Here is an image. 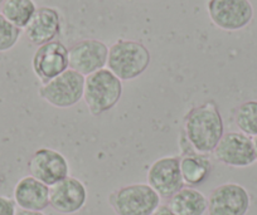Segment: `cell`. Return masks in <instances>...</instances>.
I'll list each match as a JSON object with an SVG mask.
<instances>
[{
  "label": "cell",
  "mask_w": 257,
  "mask_h": 215,
  "mask_svg": "<svg viewBox=\"0 0 257 215\" xmlns=\"http://www.w3.org/2000/svg\"><path fill=\"white\" fill-rule=\"evenodd\" d=\"M234 123L242 133L247 136H257V101H246L234 111Z\"/></svg>",
  "instance_id": "19"
},
{
  "label": "cell",
  "mask_w": 257,
  "mask_h": 215,
  "mask_svg": "<svg viewBox=\"0 0 257 215\" xmlns=\"http://www.w3.org/2000/svg\"><path fill=\"white\" fill-rule=\"evenodd\" d=\"M87 201V189L81 180L67 176L49 187V205L59 214H76Z\"/></svg>",
  "instance_id": "13"
},
{
  "label": "cell",
  "mask_w": 257,
  "mask_h": 215,
  "mask_svg": "<svg viewBox=\"0 0 257 215\" xmlns=\"http://www.w3.org/2000/svg\"><path fill=\"white\" fill-rule=\"evenodd\" d=\"M28 171L34 179L51 187L70 176V165L61 152L49 147H42L29 159Z\"/></svg>",
  "instance_id": "8"
},
{
  "label": "cell",
  "mask_w": 257,
  "mask_h": 215,
  "mask_svg": "<svg viewBox=\"0 0 257 215\" xmlns=\"http://www.w3.org/2000/svg\"><path fill=\"white\" fill-rule=\"evenodd\" d=\"M17 204L11 197L0 195V215H16Z\"/></svg>",
  "instance_id": "21"
},
{
  "label": "cell",
  "mask_w": 257,
  "mask_h": 215,
  "mask_svg": "<svg viewBox=\"0 0 257 215\" xmlns=\"http://www.w3.org/2000/svg\"><path fill=\"white\" fill-rule=\"evenodd\" d=\"M13 195V200L22 210L43 211L49 205V186L31 175L17 182Z\"/></svg>",
  "instance_id": "15"
},
{
  "label": "cell",
  "mask_w": 257,
  "mask_h": 215,
  "mask_svg": "<svg viewBox=\"0 0 257 215\" xmlns=\"http://www.w3.org/2000/svg\"><path fill=\"white\" fill-rule=\"evenodd\" d=\"M213 155L217 161L232 167H247L256 161L253 141L242 132L224 133Z\"/></svg>",
  "instance_id": "10"
},
{
  "label": "cell",
  "mask_w": 257,
  "mask_h": 215,
  "mask_svg": "<svg viewBox=\"0 0 257 215\" xmlns=\"http://www.w3.org/2000/svg\"><path fill=\"white\" fill-rule=\"evenodd\" d=\"M206 195L193 186L182 187L169 197L168 206L177 215H204L207 211Z\"/></svg>",
  "instance_id": "17"
},
{
  "label": "cell",
  "mask_w": 257,
  "mask_h": 215,
  "mask_svg": "<svg viewBox=\"0 0 257 215\" xmlns=\"http://www.w3.org/2000/svg\"><path fill=\"white\" fill-rule=\"evenodd\" d=\"M59 32H61V16L57 9L51 7L37 8L28 26L24 28V33L28 41L38 47L54 41Z\"/></svg>",
  "instance_id": "14"
},
{
  "label": "cell",
  "mask_w": 257,
  "mask_h": 215,
  "mask_svg": "<svg viewBox=\"0 0 257 215\" xmlns=\"http://www.w3.org/2000/svg\"><path fill=\"white\" fill-rule=\"evenodd\" d=\"M148 185L160 197L169 199L184 187L180 172V156H163L150 165L147 174Z\"/></svg>",
  "instance_id": "11"
},
{
  "label": "cell",
  "mask_w": 257,
  "mask_h": 215,
  "mask_svg": "<svg viewBox=\"0 0 257 215\" xmlns=\"http://www.w3.org/2000/svg\"><path fill=\"white\" fill-rule=\"evenodd\" d=\"M34 75L47 83L68 69V49L62 42L52 41L42 44L32 59Z\"/></svg>",
  "instance_id": "12"
},
{
  "label": "cell",
  "mask_w": 257,
  "mask_h": 215,
  "mask_svg": "<svg viewBox=\"0 0 257 215\" xmlns=\"http://www.w3.org/2000/svg\"><path fill=\"white\" fill-rule=\"evenodd\" d=\"M212 162L208 155L198 154L193 151H184L180 156V172L184 184L189 186H197L207 180L211 175Z\"/></svg>",
  "instance_id": "16"
},
{
  "label": "cell",
  "mask_w": 257,
  "mask_h": 215,
  "mask_svg": "<svg viewBox=\"0 0 257 215\" xmlns=\"http://www.w3.org/2000/svg\"><path fill=\"white\" fill-rule=\"evenodd\" d=\"M3 2H4V0H0V4H3Z\"/></svg>",
  "instance_id": "25"
},
{
  "label": "cell",
  "mask_w": 257,
  "mask_h": 215,
  "mask_svg": "<svg viewBox=\"0 0 257 215\" xmlns=\"http://www.w3.org/2000/svg\"><path fill=\"white\" fill-rule=\"evenodd\" d=\"M37 11L33 0H4L2 14L17 28L24 29Z\"/></svg>",
  "instance_id": "18"
},
{
  "label": "cell",
  "mask_w": 257,
  "mask_h": 215,
  "mask_svg": "<svg viewBox=\"0 0 257 215\" xmlns=\"http://www.w3.org/2000/svg\"><path fill=\"white\" fill-rule=\"evenodd\" d=\"M152 54L143 43L118 39L108 48L107 64L113 75L121 81H133L142 76L149 67Z\"/></svg>",
  "instance_id": "2"
},
{
  "label": "cell",
  "mask_w": 257,
  "mask_h": 215,
  "mask_svg": "<svg viewBox=\"0 0 257 215\" xmlns=\"http://www.w3.org/2000/svg\"><path fill=\"white\" fill-rule=\"evenodd\" d=\"M223 135V118L213 100L193 107L185 115L182 136L193 151L203 155L211 154Z\"/></svg>",
  "instance_id": "1"
},
{
  "label": "cell",
  "mask_w": 257,
  "mask_h": 215,
  "mask_svg": "<svg viewBox=\"0 0 257 215\" xmlns=\"http://www.w3.org/2000/svg\"><path fill=\"white\" fill-rule=\"evenodd\" d=\"M152 215H177L168 205H159Z\"/></svg>",
  "instance_id": "22"
},
{
  "label": "cell",
  "mask_w": 257,
  "mask_h": 215,
  "mask_svg": "<svg viewBox=\"0 0 257 215\" xmlns=\"http://www.w3.org/2000/svg\"><path fill=\"white\" fill-rule=\"evenodd\" d=\"M16 215H46L43 211H31V210H19Z\"/></svg>",
  "instance_id": "23"
},
{
  "label": "cell",
  "mask_w": 257,
  "mask_h": 215,
  "mask_svg": "<svg viewBox=\"0 0 257 215\" xmlns=\"http://www.w3.org/2000/svg\"><path fill=\"white\" fill-rule=\"evenodd\" d=\"M85 76L68 68L39 87L42 100L57 108H70L83 98Z\"/></svg>",
  "instance_id": "5"
},
{
  "label": "cell",
  "mask_w": 257,
  "mask_h": 215,
  "mask_svg": "<svg viewBox=\"0 0 257 215\" xmlns=\"http://www.w3.org/2000/svg\"><path fill=\"white\" fill-rule=\"evenodd\" d=\"M207 11L214 26L227 32L243 29L253 18L249 0H208Z\"/></svg>",
  "instance_id": "6"
},
{
  "label": "cell",
  "mask_w": 257,
  "mask_h": 215,
  "mask_svg": "<svg viewBox=\"0 0 257 215\" xmlns=\"http://www.w3.org/2000/svg\"><path fill=\"white\" fill-rule=\"evenodd\" d=\"M108 202L116 215H152L160 196L150 185L132 184L111 192Z\"/></svg>",
  "instance_id": "4"
},
{
  "label": "cell",
  "mask_w": 257,
  "mask_h": 215,
  "mask_svg": "<svg viewBox=\"0 0 257 215\" xmlns=\"http://www.w3.org/2000/svg\"><path fill=\"white\" fill-rule=\"evenodd\" d=\"M253 147H254V155H256V161H257V136H254L253 140Z\"/></svg>",
  "instance_id": "24"
},
{
  "label": "cell",
  "mask_w": 257,
  "mask_h": 215,
  "mask_svg": "<svg viewBox=\"0 0 257 215\" xmlns=\"http://www.w3.org/2000/svg\"><path fill=\"white\" fill-rule=\"evenodd\" d=\"M208 215H246L251 199L242 185L226 182L214 187L207 197Z\"/></svg>",
  "instance_id": "7"
},
{
  "label": "cell",
  "mask_w": 257,
  "mask_h": 215,
  "mask_svg": "<svg viewBox=\"0 0 257 215\" xmlns=\"http://www.w3.org/2000/svg\"><path fill=\"white\" fill-rule=\"evenodd\" d=\"M108 48L98 39H83L68 49V68L80 75H92L107 64Z\"/></svg>",
  "instance_id": "9"
},
{
  "label": "cell",
  "mask_w": 257,
  "mask_h": 215,
  "mask_svg": "<svg viewBox=\"0 0 257 215\" xmlns=\"http://www.w3.org/2000/svg\"><path fill=\"white\" fill-rule=\"evenodd\" d=\"M122 96V81L108 68L85 77L83 101L92 116H100L115 107Z\"/></svg>",
  "instance_id": "3"
},
{
  "label": "cell",
  "mask_w": 257,
  "mask_h": 215,
  "mask_svg": "<svg viewBox=\"0 0 257 215\" xmlns=\"http://www.w3.org/2000/svg\"><path fill=\"white\" fill-rule=\"evenodd\" d=\"M22 36V29L7 21L4 16L0 13V53L11 51L18 43Z\"/></svg>",
  "instance_id": "20"
}]
</instances>
